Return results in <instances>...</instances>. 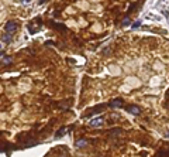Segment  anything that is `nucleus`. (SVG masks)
<instances>
[{
    "label": "nucleus",
    "instance_id": "obj_10",
    "mask_svg": "<svg viewBox=\"0 0 169 157\" xmlns=\"http://www.w3.org/2000/svg\"><path fill=\"white\" fill-rule=\"evenodd\" d=\"M65 132H66V129H65V128H62V129H59V130H58V132H56V134H55V137H56V139H59V137H61V136H63V134H65Z\"/></svg>",
    "mask_w": 169,
    "mask_h": 157
},
{
    "label": "nucleus",
    "instance_id": "obj_4",
    "mask_svg": "<svg viewBox=\"0 0 169 157\" xmlns=\"http://www.w3.org/2000/svg\"><path fill=\"white\" fill-rule=\"evenodd\" d=\"M110 108H123V99L121 98H117V99H113V101L108 103Z\"/></svg>",
    "mask_w": 169,
    "mask_h": 157
},
{
    "label": "nucleus",
    "instance_id": "obj_3",
    "mask_svg": "<svg viewBox=\"0 0 169 157\" xmlns=\"http://www.w3.org/2000/svg\"><path fill=\"white\" fill-rule=\"evenodd\" d=\"M107 105H104V103H102V105H99V106H96V108H93V109H90L89 112L86 113V116H92V115H95V113H100V110L103 109V108H106Z\"/></svg>",
    "mask_w": 169,
    "mask_h": 157
},
{
    "label": "nucleus",
    "instance_id": "obj_18",
    "mask_svg": "<svg viewBox=\"0 0 169 157\" xmlns=\"http://www.w3.org/2000/svg\"><path fill=\"white\" fill-rule=\"evenodd\" d=\"M0 48H2V45H0Z\"/></svg>",
    "mask_w": 169,
    "mask_h": 157
},
{
    "label": "nucleus",
    "instance_id": "obj_13",
    "mask_svg": "<svg viewBox=\"0 0 169 157\" xmlns=\"http://www.w3.org/2000/svg\"><path fill=\"white\" fill-rule=\"evenodd\" d=\"M141 26V21H135L134 24H132V28H137V27Z\"/></svg>",
    "mask_w": 169,
    "mask_h": 157
},
{
    "label": "nucleus",
    "instance_id": "obj_12",
    "mask_svg": "<svg viewBox=\"0 0 169 157\" xmlns=\"http://www.w3.org/2000/svg\"><path fill=\"white\" fill-rule=\"evenodd\" d=\"M130 24V20H128V17H125L124 20H123V26H128Z\"/></svg>",
    "mask_w": 169,
    "mask_h": 157
},
{
    "label": "nucleus",
    "instance_id": "obj_17",
    "mask_svg": "<svg viewBox=\"0 0 169 157\" xmlns=\"http://www.w3.org/2000/svg\"><path fill=\"white\" fill-rule=\"evenodd\" d=\"M0 67H2V62H0Z\"/></svg>",
    "mask_w": 169,
    "mask_h": 157
},
{
    "label": "nucleus",
    "instance_id": "obj_5",
    "mask_svg": "<svg viewBox=\"0 0 169 157\" xmlns=\"http://www.w3.org/2000/svg\"><path fill=\"white\" fill-rule=\"evenodd\" d=\"M125 109L128 110L130 113H132V115H140V112H141V109L137 106V105H130V106L125 108Z\"/></svg>",
    "mask_w": 169,
    "mask_h": 157
},
{
    "label": "nucleus",
    "instance_id": "obj_16",
    "mask_svg": "<svg viewBox=\"0 0 169 157\" xmlns=\"http://www.w3.org/2000/svg\"><path fill=\"white\" fill-rule=\"evenodd\" d=\"M166 137H169V132H168V134H166Z\"/></svg>",
    "mask_w": 169,
    "mask_h": 157
},
{
    "label": "nucleus",
    "instance_id": "obj_14",
    "mask_svg": "<svg viewBox=\"0 0 169 157\" xmlns=\"http://www.w3.org/2000/svg\"><path fill=\"white\" fill-rule=\"evenodd\" d=\"M30 2H31V0H21V3H23V4H28Z\"/></svg>",
    "mask_w": 169,
    "mask_h": 157
},
{
    "label": "nucleus",
    "instance_id": "obj_9",
    "mask_svg": "<svg viewBox=\"0 0 169 157\" xmlns=\"http://www.w3.org/2000/svg\"><path fill=\"white\" fill-rule=\"evenodd\" d=\"M86 144H87V141L84 140V139H80V140L76 141V147H83V146H86Z\"/></svg>",
    "mask_w": 169,
    "mask_h": 157
},
{
    "label": "nucleus",
    "instance_id": "obj_6",
    "mask_svg": "<svg viewBox=\"0 0 169 157\" xmlns=\"http://www.w3.org/2000/svg\"><path fill=\"white\" fill-rule=\"evenodd\" d=\"M102 123H103V117H97V119H95V120H92V122H90V126H93V128H95V126H100Z\"/></svg>",
    "mask_w": 169,
    "mask_h": 157
},
{
    "label": "nucleus",
    "instance_id": "obj_7",
    "mask_svg": "<svg viewBox=\"0 0 169 157\" xmlns=\"http://www.w3.org/2000/svg\"><path fill=\"white\" fill-rule=\"evenodd\" d=\"M11 40H13V37H11V34H7V33H6V34H3L2 35V41L3 43H11Z\"/></svg>",
    "mask_w": 169,
    "mask_h": 157
},
{
    "label": "nucleus",
    "instance_id": "obj_1",
    "mask_svg": "<svg viewBox=\"0 0 169 157\" xmlns=\"http://www.w3.org/2000/svg\"><path fill=\"white\" fill-rule=\"evenodd\" d=\"M41 26H42V21H41V17H37V19H34L31 23L28 24V31L31 33V34H35V33L38 31V30L41 28Z\"/></svg>",
    "mask_w": 169,
    "mask_h": 157
},
{
    "label": "nucleus",
    "instance_id": "obj_15",
    "mask_svg": "<svg viewBox=\"0 0 169 157\" xmlns=\"http://www.w3.org/2000/svg\"><path fill=\"white\" fill-rule=\"evenodd\" d=\"M164 14H165V16L168 17V20H169V13H168V11H164Z\"/></svg>",
    "mask_w": 169,
    "mask_h": 157
},
{
    "label": "nucleus",
    "instance_id": "obj_8",
    "mask_svg": "<svg viewBox=\"0 0 169 157\" xmlns=\"http://www.w3.org/2000/svg\"><path fill=\"white\" fill-rule=\"evenodd\" d=\"M155 157H169V149H168V150H161V152H158Z\"/></svg>",
    "mask_w": 169,
    "mask_h": 157
},
{
    "label": "nucleus",
    "instance_id": "obj_11",
    "mask_svg": "<svg viewBox=\"0 0 169 157\" xmlns=\"http://www.w3.org/2000/svg\"><path fill=\"white\" fill-rule=\"evenodd\" d=\"M4 64H11V58L10 57H4Z\"/></svg>",
    "mask_w": 169,
    "mask_h": 157
},
{
    "label": "nucleus",
    "instance_id": "obj_2",
    "mask_svg": "<svg viewBox=\"0 0 169 157\" xmlns=\"http://www.w3.org/2000/svg\"><path fill=\"white\" fill-rule=\"evenodd\" d=\"M17 27H19V24L11 20V21H7V23H6L4 30H6V33H7V34H13V33L17 30Z\"/></svg>",
    "mask_w": 169,
    "mask_h": 157
}]
</instances>
